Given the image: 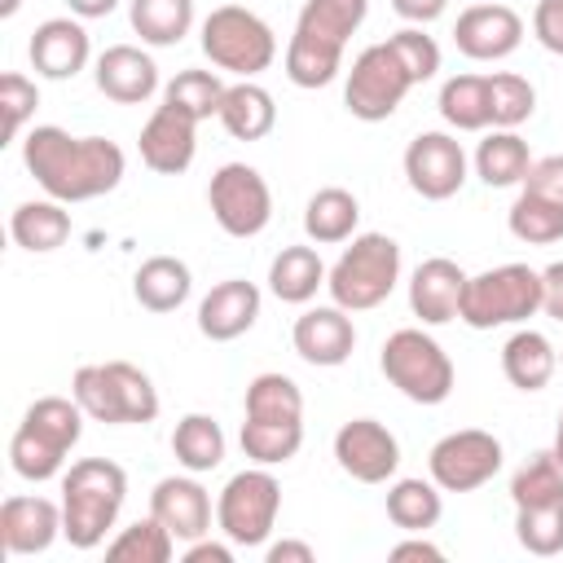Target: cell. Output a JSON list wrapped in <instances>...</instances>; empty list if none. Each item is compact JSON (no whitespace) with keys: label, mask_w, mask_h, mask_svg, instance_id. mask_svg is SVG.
Segmentation results:
<instances>
[{"label":"cell","mask_w":563,"mask_h":563,"mask_svg":"<svg viewBox=\"0 0 563 563\" xmlns=\"http://www.w3.org/2000/svg\"><path fill=\"white\" fill-rule=\"evenodd\" d=\"M22 163L35 185L66 207L119 189L128 172V158L110 136H70L57 123H40L22 136Z\"/></svg>","instance_id":"6da1fadb"},{"label":"cell","mask_w":563,"mask_h":563,"mask_svg":"<svg viewBox=\"0 0 563 563\" xmlns=\"http://www.w3.org/2000/svg\"><path fill=\"white\" fill-rule=\"evenodd\" d=\"M369 0H303L290 44H286V79L295 88H325L343 70V48L361 31Z\"/></svg>","instance_id":"7a4b0ae2"},{"label":"cell","mask_w":563,"mask_h":563,"mask_svg":"<svg viewBox=\"0 0 563 563\" xmlns=\"http://www.w3.org/2000/svg\"><path fill=\"white\" fill-rule=\"evenodd\" d=\"M128 501V471L110 457H79L62 471V537L75 550H97Z\"/></svg>","instance_id":"3957f363"},{"label":"cell","mask_w":563,"mask_h":563,"mask_svg":"<svg viewBox=\"0 0 563 563\" xmlns=\"http://www.w3.org/2000/svg\"><path fill=\"white\" fill-rule=\"evenodd\" d=\"M84 409L75 396H40L31 400V409L22 413L13 440H9V466L13 475L44 484L57 479L66 466V453L79 444L84 435Z\"/></svg>","instance_id":"277c9868"},{"label":"cell","mask_w":563,"mask_h":563,"mask_svg":"<svg viewBox=\"0 0 563 563\" xmlns=\"http://www.w3.org/2000/svg\"><path fill=\"white\" fill-rule=\"evenodd\" d=\"M70 396L92 422H106V427H145L158 418V391L150 374L128 361L79 365L70 378Z\"/></svg>","instance_id":"5b68a950"},{"label":"cell","mask_w":563,"mask_h":563,"mask_svg":"<svg viewBox=\"0 0 563 563\" xmlns=\"http://www.w3.org/2000/svg\"><path fill=\"white\" fill-rule=\"evenodd\" d=\"M400 282V246L387 233H356L352 246L330 264L325 290L339 308L347 312H369L378 308Z\"/></svg>","instance_id":"8992f818"},{"label":"cell","mask_w":563,"mask_h":563,"mask_svg":"<svg viewBox=\"0 0 563 563\" xmlns=\"http://www.w3.org/2000/svg\"><path fill=\"white\" fill-rule=\"evenodd\" d=\"M198 44L207 53V62L224 75H238V79H255L273 66L277 57V35L273 26L246 9V4H220L202 18L198 26Z\"/></svg>","instance_id":"52a82bcc"},{"label":"cell","mask_w":563,"mask_h":563,"mask_svg":"<svg viewBox=\"0 0 563 563\" xmlns=\"http://www.w3.org/2000/svg\"><path fill=\"white\" fill-rule=\"evenodd\" d=\"M541 268L528 264H497L475 277H466L462 290V317L471 330H497V325H523L541 312Z\"/></svg>","instance_id":"ba28073f"},{"label":"cell","mask_w":563,"mask_h":563,"mask_svg":"<svg viewBox=\"0 0 563 563\" xmlns=\"http://www.w3.org/2000/svg\"><path fill=\"white\" fill-rule=\"evenodd\" d=\"M378 369L413 405H444L453 383H457L449 352L418 325H405V330L387 334V343L378 352Z\"/></svg>","instance_id":"9c48e42d"},{"label":"cell","mask_w":563,"mask_h":563,"mask_svg":"<svg viewBox=\"0 0 563 563\" xmlns=\"http://www.w3.org/2000/svg\"><path fill=\"white\" fill-rule=\"evenodd\" d=\"M277 515H282V484L268 466H246L229 475V484L216 497V528L224 532V541L242 550L268 545Z\"/></svg>","instance_id":"30bf717a"},{"label":"cell","mask_w":563,"mask_h":563,"mask_svg":"<svg viewBox=\"0 0 563 563\" xmlns=\"http://www.w3.org/2000/svg\"><path fill=\"white\" fill-rule=\"evenodd\" d=\"M409 88H413V75L405 70L400 53L391 48V40H378V44L356 53L347 84H343V106L361 123H383L400 110Z\"/></svg>","instance_id":"8fae6325"},{"label":"cell","mask_w":563,"mask_h":563,"mask_svg":"<svg viewBox=\"0 0 563 563\" xmlns=\"http://www.w3.org/2000/svg\"><path fill=\"white\" fill-rule=\"evenodd\" d=\"M207 207H211L216 224L229 238H255L273 220L268 180L251 163H224V167H216L211 172V185H207Z\"/></svg>","instance_id":"7c38bea8"},{"label":"cell","mask_w":563,"mask_h":563,"mask_svg":"<svg viewBox=\"0 0 563 563\" xmlns=\"http://www.w3.org/2000/svg\"><path fill=\"white\" fill-rule=\"evenodd\" d=\"M427 471L440 484V493H475L501 471V440L479 427L449 431L431 444Z\"/></svg>","instance_id":"4fadbf2b"},{"label":"cell","mask_w":563,"mask_h":563,"mask_svg":"<svg viewBox=\"0 0 563 563\" xmlns=\"http://www.w3.org/2000/svg\"><path fill=\"white\" fill-rule=\"evenodd\" d=\"M405 180L418 198L444 202L466 185V150L449 132H418L405 145Z\"/></svg>","instance_id":"5bb4252c"},{"label":"cell","mask_w":563,"mask_h":563,"mask_svg":"<svg viewBox=\"0 0 563 563\" xmlns=\"http://www.w3.org/2000/svg\"><path fill=\"white\" fill-rule=\"evenodd\" d=\"M334 462L356 484H387L400 471V440L378 418H352L334 431Z\"/></svg>","instance_id":"9a60e30c"},{"label":"cell","mask_w":563,"mask_h":563,"mask_svg":"<svg viewBox=\"0 0 563 563\" xmlns=\"http://www.w3.org/2000/svg\"><path fill=\"white\" fill-rule=\"evenodd\" d=\"M453 44L471 62H501L523 44V18L510 4H466L453 26Z\"/></svg>","instance_id":"2e32d148"},{"label":"cell","mask_w":563,"mask_h":563,"mask_svg":"<svg viewBox=\"0 0 563 563\" xmlns=\"http://www.w3.org/2000/svg\"><path fill=\"white\" fill-rule=\"evenodd\" d=\"M136 145H141V163H145L150 172H158V176H180V172H189V163H194V154H198V119L185 114L180 106L163 101V106H154V114L145 119Z\"/></svg>","instance_id":"e0dca14e"},{"label":"cell","mask_w":563,"mask_h":563,"mask_svg":"<svg viewBox=\"0 0 563 563\" xmlns=\"http://www.w3.org/2000/svg\"><path fill=\"white\" fill-rule=\"evenodd\" d=\"M290 343L299 352V361L308 365H321V369H334L352 356L356 347V325H352V312L339 308V303H317V308H303L290 325Z\"/></svg>","instance_id":"ac0fdd59"},{"label":"cell","mask_w":563,"mask_h":563,"mask_svg":"<svg viewBox=\"0 0 563 563\" xmlns=\"http://www.w3.org/2000/svg\"><path fill=\"white\" fill-rule=\"evenodd\" d=\"M260 286L246 277H224L198 299V330L211 343H233L260 321Z\"/></svg>","instance_id":"d6986e66"},{"label":"cell","mask_w":563,"mask_h":563,"mask_svg":"<svg viewBox=\"0 0 563 563\" xmlns=\"http://www.w3.org/2000/svg\"><path fill=\"white\" fill-rule=\"evenodd\" d=\"M211 493L198 484V475H167L150 493V515L176 537V541H198L211 532Z\"/></svg>","instance_id":"ffe728a7"},{"label":"cell","mask_w":563,"mask_h":563,"mask_svg":"<svg viewBox=\"0 0 563 563\" xmlns=\"http://www.w3.org/2000/svg\"><path fill=\"white\" fill-rule=\"evenodd\" d=\"M26 53L40 79H75L92 57V40L84 31V18H48L31 31Z\"/></svg>","instance_id":"44dd1931"},{"label":"cell","mask_w":563,"mask_h":563,"mask_svg":"<svg viewBox=\"0 0 563 563\" xmlns=\"http://www.w3.org/2000/svg\"><path fill=\"white\" fill-rule=\"evenodd\" d=\"M466 277L462 264L444 260V255H431L413 268L409 277V308L422 325H449L462 317V290H466Z\"/></svg>","instance_id":"7402d4cb"},{"label":"cell","mask_w":563,"mask_h":563,"mask_svg":"<svg viewBox=\"0 0 563 563\" xmlns=\"http://www.w3.org/2000/svg\"><path fill=\"white\" fill-rule=\"evenodd\" d=\"M62 537V501L48 497H4L0 506V541L4 554H44Z\"/></svg>","instance_id":"603a6c76"},{"label":"cell","mask_w":563,"mask_h":563,"mask_svg":"<svg viewBox=\"0 0 563 563\" xmlns=\"http://www.w3.org/2000/svg\"><path fill=\"white\" fill-rule=\"evenodd\" d=\"M92 79H97V92L119 101V106H141V101H150L158 92V66L136 44H110L97 57Z\"/></svg>","instance_id":"cb8c5ba5"},{"label":"cell","mask_w":563,"mask_h":563,"mask_svg":"<svg viewBox=\"0 0 563 563\" xmlns=\"http://www.w3.org/2000/svg\"><path fill=\"white\" fill-rule=\"evenodd\" d=\"M216 119L233 141H264L277 128V101L264 84L238 79V84L224 88V101H220Z\"/></svg>","instance_id":"d4e9b609"},{"label":"cell","mask_w":563,"mask_h":563,"mask_svg":"<svg viewBox=\"0 0 563 563\" xmlns=\"http://www.w3.org/2000/svg\"><path fill=\"white\" fill-rule=\"evenodd\" d=\"M194 290V273L185 260L176 255H150L136 273H132V295L145 312H176Z\"/></svg>","instance_id":"484cf974"},{"label":"cell","mask_w":563,"mask_h":563,"mask_svg":"<svg viewBox=\"0 0 563 563\" xmlns=\"http://www.w3.org/2000/svg\"><path fill=\"white\" fill-rule=\"evenodd\" d=\"M559 369V352L554 343L541 334V330H515L506 343H501V374L510 387L519 391H541Z\"/></svg>","instance_id":"4316f807"},{"label":"cell","mask_w":563,"mask_h":563,"mask_svg":"<svg viewBox=\"0 0 563 563\" xmlns=\"http://www.w3.org/2000/svg\"><path fill=\"white\" fill-rule=\"evenodd\" d=\"M356 224H361V202L352 189L343 185H325L308 198L303 207V233L308 242L317 246H334V242H352L356 238Z\"/></svg>","instance_id":"83f0119b"},{"label":"cell","mask_w":563,"mask_h":563,"mask_svg":"<svg viewBox=\"0 0 563 563\" xmlns=\"http://www.w3.org/2000/svg\"><path fill=\"white\" fill-rule=\"evenodd\" d=\"M9 233L22 251L31 255H48L57 251L66 238H70V211L66 202L57 198H31V202H18L13 216H9Z\"/></svg>","instance_id":"f1b7e54d"},{"label":"cell","mask_w":563,"mask_h":563,"mask_svg":"<svg viewBox=\"0 0 563 563\" xmlns=\"http://www.w3.org/2000/svg\"><path fill=\"white\" fill-rule=\"evenodd\" d=\"M532 167V150L528 141L515 132V128H493L479 150H475V176L488 185V189H510V185H523Z\"/></svg>","instance_id":"f546056e"},{"label":"cell","mask_w":563,"mask_h":563,"mask_svg":"<svg viewBox=\"0 0 563 563\" xmlns=\"http://www.w3.org/2000/svg\"><path fill=\"white\" fill-rule=\"evenodd\" d=\"M325 273L330 268L321 264L317 246H282L268 264V290L282 303H308L325 286Z\"/></svg>","instance_id":"4dcf8cb0"},{"label":"cell","mask_w":563,"mask_h":563,"mask_svg":"<svg viewBox=\"0 0 563 563\" xmlns=\"http://www.w3.org/2000/svg\"><path fill=\"white\" fill-rule=\"evenodd\" d=\"M440 515H444V497H440L435 479H422V475L391 479V488H387V519L400 532H427V528L440 523Z\"/></svg>","instance_id":"1f68e13d"},{"label":"cell","mask_w":563,"mask_h":563,"mask_svg":"<svg viewBox=\"0 0 563 563\" xmlns=\"http://www.w3.org/2000/svg\"><path fill=\"white\" fill-rule=\"evenodd\" d=\"M128 22L150 48H172L194 31V0H128Z\"/></svg>","instance_id":"d6a6232c"},{"label":"cell","mask_w":563,"mask_h":563,"mask_svg":"<svg viewBox=\"0 0 563 563\" xmlns=\"http://www.w3.org/2000/svg\"><path fill=\"white\" fill-rule=\"evenodd\" d=\"M440 119L457 132H484L493 128V106H488V75H449L440 84Z\"/></svg>","instance_id":"836d02e7"},{"label":"cell","mask_w":563,"mask_h":563,"mask_svg":"<svg viewBox=\"0 0 563 563\" xmlns=\"http://www.w3.org/2000/svg\"><path fill=\"white\" fill-rule=\"evenodd\" d=\"M172 453L185 471L194 475H207L224 462V431L211 413H185L172 431Z\"/></svg>","instance_id":"e575fe53"},{"label":"cell","mask_w":563,"mask_h":563,"mask_svg":"<svg viewBox=\"0 0 563 563\" xmlns=\"http://www.w3.org/2000/svg\"><path fill=\"white\" fill-rule=\"evenodd\" d=\"M246 418L264 422H303V391L290 374H255L246 383Z\"/></svg>","instance_id":"d590c367"},{"label":"cell","mask_w":563,"mask_h":563,"mask_svg":"<svg viewBox=\"0 0 563 563\" xmlns=\"http://www.w3.org/2000/svg\"><path fill=\"white\" fill-rule=\"evenodd\" d=\"M242 453L255 466H282L303 449V422H264V418H242Z\"/></svg>","instance_id":"8d00e7d4"},{"label":"cell","mask_w":563,"mask_h":563,"mask_svg":"<svg viewBox=\"0 0 563 563\" xmlns=\"http://www.w3.org/2000/svg\"><path fill=\"white\" fill-rule=\"evenodd\" d=\"M172 554H176V537H172L154 515L128 523V528L106 545V559H114V563H167Z\"/></svg>","instance_id":"74e56055"},{"label":"cell","mask_w":563,"mask_h":563,"mask_svg":"<svg viewBox=\"0 0 563 563\" xmlns=\"http://www.w3.org/2000/svg\"><path fill=\"white\" fill-rule=\"evenodd\" d=\"M506 224H510V233H515L519 242H528V246H550V242L563 238V207L550 202V198H537V194L519 189V198H515L510 211H506Z\"/></svg>","instance_id":"f35d334b"},{"label":"cell","mask_w":563,"mask_h":563,"mask_svg":"<svg viewBox=\"0 0 563 563\" xmlns=\"http://www.w3.org/2000/svg\"><path fill=\"white\" fill-rule=\"evenodd\" d=\"M515 537L537 559L563 554V497L545 501V506H519L515 510Z\"/></svg>","instance_id":"ab89813d"},{"label":"cell","mask_w":563,"mask_h":563,"mask_svg":"<svg viewBox=\"0 0 563 563\" xmlns=\"http://www.w3.org/2000/svg\"><path fill=\"white\" fill-rule=\"evenodd\" d=\"M563 497V466L559 457L545 449V453H532L515 475H510V501L515 510L519 506H545V501H559Z\"/></svg>","instance_id":"60d3db41"},{"label":"cell","mask_w":563,"mask_h":563,"mask_svg":"<svg viewBox=\"0 0 563 563\" xmlns=\"http://www.w3.org/2000/svg\"><path fill=\"white\" fill-rule=\"evenodd\" d=\"M224 88H229V84H220V75H216V70H180L176 79H167V88H163V101L180 106L185 114H194V119L202 123V119L220 114Z\"/></svg>","instance_id":"b9f144b4"},{"label":"cell","mask_w":563,"mask_h":563,"mask_svg":"<svg viewBox=\"0 0 563 563\" xmlns=\"http://www.w3.org/2000/svg\"><path fill=\"white\" fill-rule=\"evenodd\" d=\"M488 106H493V128H519L537 110V88L515 70H493L488 75Z\"/></svg>","instance_id":"7bdbcfd3"},{"label":"cell","mask_w":563,"mask_h":563,"mask_svg":"<svg viewBox=\"0 0 563 563\" xmlns=\"http://www.w3.org/2000/svg\"><path fill=\"white\" fill-rule=\"evenodd\" d=\"M40 106V88L35 79H26L22 70H4L0 75V110H4V141H18L26 119Z\"/></svg>","instance_id":"ee69618b"},{"label":"cell","mask_w":563,"mask_h":563,"mask_svg":"<svg viewBox=\"0 0 563 563\" xmlns=\"http://www.w3.org/2000/svg\"><path fill=\"white\" fill-rule=\"evenodd\" d=\"M387 40H391V48L400 53L405 70L413 75V84L435 79V70H440V44H435L422 26H400V31H396V35H387Z\"/></svg>","instance_id":"f6af8a7d"},{"label":"cell","mask_w":563,"mask_h":563,"mask_svg":"<svg viewBox=\"0 0 563 563\" xmlns=\"http://www.w3.org/2000/svg\"><path fill=\"white\" fill-rule=\"evenodd\" d=\"M519 189H528V194L550 198V202H559V207H563V154L532 158V167H528V176H523V185H519Z\"/></svg>","instance_id":"bcb514c9"},{"label":"cell","mask_w":563,"mask_h":563,"mask_svg":"<svg viewBox=\"0 0 563 563\" xmlns=\"http://www.w3.org/2000/svg\"><path fill=\"white\" fill-rule=\"evenodd\" d=\"M532 35L545 53L563 57V0H537L532 9Z\"/></svg>","instance_id":"7dc6e473"},{"label":"cell","mask_w":563,"mask_h":563,"mask_svg":"<svg viewBox=\"0 0 563 563\" xmlns=\"http://www.w3.org/2000/svg\"><path fill=\"white\" fill-rule=\"evenodd\" d=\"M541 290H545L541 312L554 317V321H563V260H554L550 268H541Z\"/></svg>","instance_id":"c3c4849f"},{"label":"cell","mask_w":563,"mask_h":563,"mask_svg":"<svg viewBox=\"0 0 563 563\" xmlns=\"http://www.w3.org/2000/svg\"><path fill=\"white\" fill-rule=\"evenodd\" d=\"M391 9H396V13H400L409 26H427V22L444 18L449 0H391Z\"/></svg>","instance_id":"681fc988"},{"label":"cell","mask_w":563,"mask_h":563,"mask_svg":"<svg viewBox=\"0 0 563 563\" xmlns=\"http://www.w3.org/2000/svg\"><path fill=\"white\" fill-rule=\"evenodd\" d=\"M185 563H233V541L224 545V541H211V537H198V541H189L185 545V554H180Z\"/></svg>","instance_id":"f907efd6"},{"label":"cell","mask_w":563,"mask_h":563,"mask_svg":"<svg viewBox=\"0 0 563 563\" xmlns=\"http://www.w3.org/2000/svg\"><path fill=\"white\" fill-rule=\"evenodd\" d=\"M264 559H268V563H312L317 554H312L308 541H273V545L264 550Z\"/></svg>","instance_id":"816d5d0a"},{"label":"cell","mask_w":563,"mask_h":563,"mask_svg":"<svg viewBox=\"0 0 563 563\" xmlns=\"http://www.w3.org/2000/svg\"><path fill=\"white\" fill-rule=\"evenodd\" d=\"M391 559H444V550L440 545H431V541H422V532H413L409 541H400V545H391Z\"/></svg>","instance_id":"f5cc1de1"},{"label":"cell","mask_w":563,"mask_h":563,"mask_svg":"<svg viewBox=\"0 0 563 563\" xmlns=\"http://www.w3.org/2000/svg\"><path fill=\"white\" fill-rule=\"evenodd\" d=\"M66 4H70L75 18H106V13L119 9V0H66Z\"/></svg>","instance_id":"db71d44e"},{"label":"cell","mask_w":563,"mask_h":563,"mask_svg":"<svg viewBox=\"0 0 563 563\" xmlns=\"http://www.w3.org/2000/svg\"><path fill=\"white\" fill-rule=\"evenodd\" d=\"M554 457H559V466H563V409H559V427H554V449H550Z\"/></svg>","instance_id":"11a10c76"},{"label":"cell","mask_w":563,"mask_h":563,"mask_svg":"<svg viewBox=\"0 0 563 563\" xmlns=\"http://www.w3.org/2000/svg\"><path fill=\"white\" fill-rule=\"evenodd\" d=\"M559 365H563V356H559Z\"/></svg>","instance_id":"9f6ffc18"}]
</instances>
